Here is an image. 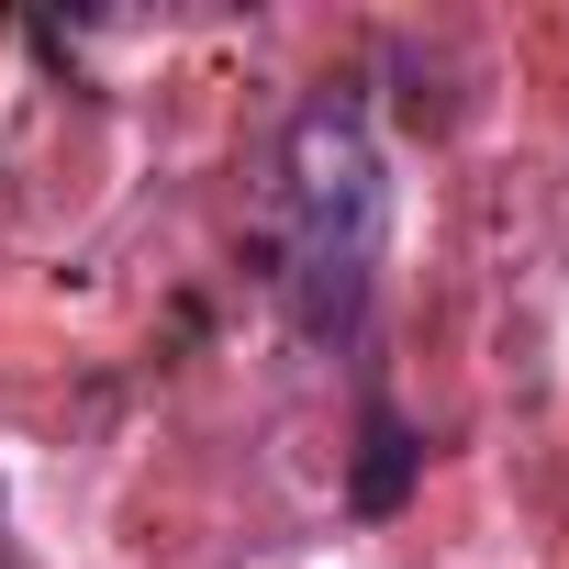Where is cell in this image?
<instances>
[{
	"mask_svg": "<svg viewBox=\"0 0 569 569\" xmlns=\"http://www.w3.org/2000/svg\"><path fill=\"white\" fill-rule=\"evenodd\" d=\"M380 234H391V179H380L369 112L358 90H313L279 146V302H291L302 347H358Z\"/></svg>",
	"mask_w": 569,
	"mask_h": 569,
	"instance_id": "6da1fadb",
	"label": "cell"
},
{
	"mask_svg": "<svg viewBox=\"0 0 569 569\" xmlns=\"http://www.w3.org/2000/svg\"><path fill=\"white\" fill-rule=\"evenodd\" d=\"M413 480H425V436L402 425L391 391H369V402H358V469H347V502H358L369 525H391V513L413 502Z\"/></svg>",
	"mask_w": 569,
	"mask_h": 569,
	"instance_id": "7a4b0ae2",
	"label": "cell"
}]
</instances>
